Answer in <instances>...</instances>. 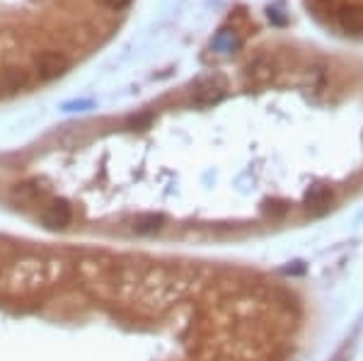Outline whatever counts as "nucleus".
<instances>
[{
  "label": "nucleus",
  "mask_w": 363,
  "mask_h": 361,
  "mask_svg": "<svg viewBox=\"0 0 363 361\" xmlns=\"http://www.w3.org/2000/svg\"><path fill=\"white\" fill-rule=\"evenodd\" d=\"M70 221H73V211H70V206L63 201H54L51 206H46L42 213V223L46 228H66Z\"/></svg>",
  "instance_id": "obj_3"
},
{
  "label": "nucleus",
  "mask_w": 363,
  "mask_h": 361,
  "mask_svg": "<svg viewBox=\"0 0 363 361\" xmlns=\"http://www.w3.org/2000/svg\"><path fill=\"white\" fill-rule=\"evenodd\" d=\"M315 15L349 37H363V0H308Z\"/></svg>",
  "instance_id": "obj_2"
},
{
  "label": "nucleus",
  "mask_w": 363,
  "mask_h": 361,
  "mask_svg": "<svg viewBox=\"0 0 363 361\" xmlns=\"http://www.w3.org/2000/svg\"><path fill=\"white\" fill-rule=\"evenodd\" d=\"M162 223H165V218L160 216V213H143V216H138L133 221V231L138 233V235H153L162 228Z\"/></svg>",
  "instance_id": "obj_4"
},
{
  "label": "nucleus",
  "mask_w": 363,
  "mask_h": 361,
  "mask_svg": "<svg viewBox=\"0 0 363 361\" xmlns=\"http://www.w3.org/2000/svg\"><path fill=\"white\" fill-rule=\"evenodd\" d=\"M15 194L25 201H37L39 196H44V189H39V184H34V182H25V184H17Z\"/></svg>",
  "instance_id": "obj_5"
},
{
  "label": "nucleus",
  "mask_w": 363,
  "mask_h": 361,
  "mask_svg": "<svg viewBox=\"0 0 363 361\" xmlns=\"http://www.w3.org/2000/svg\"><path fill=\"white\" fill-rule=\"evenodd\" d=\"M61 3H70L90 15L97 13L99 17H104V20L116 25V17L126 13L131 0H61ZM39 10L42 13H58V0H0L5 32H20V20H22L25 32L34 34V42H37L39 51H42V63L37 68V78L39 83H46V80H54L58 75L66 73L70 68V61L49 51L44 37L39 34V17H37Z\"/></svg>",
  "instance_id": "obj_1"
}]
</instances>
